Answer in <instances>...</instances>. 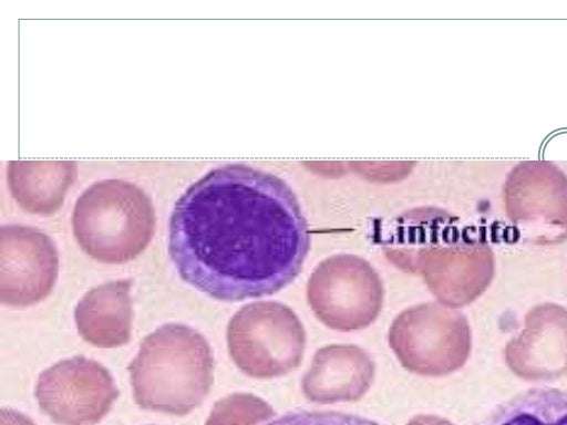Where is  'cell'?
I'll return each mask as SVG.
<instances>
[{"instance_id":"7c38bea8","label":"cell","mask_w":567,"mask_h":425,"mask_svg":"<svg viewBox=\"0 0 567 425\" xmlns=\"http://www.w3.org/2000/svg\"><path fill=\"white\" fill-rule=\"evenodd\" d=\"M0 424L1 425H35L29 417L23 414L11 410L1 408L0 412Z\"/></svg>"},{"instance_id":"9c48e42d","label":"cell","mask_w":567,"mask_h":425,"mask_svg":"<svg viewBox=\"0 0 567 425\" xmlns=\"http://www.w3.org/2000/svg\"><path fill=\"white\" fill-rule=\"evenodd\" d=\"M75 174L74 162H11L10 189L24 210L47 216L60 208Z\"/></svg>"},{"instance_id":"30bf717a","label":"cell","mask_w":567,"mask_h":425,"mask_svg":"<svg viewBox=\"0 0 567 425\" xmlns=\"http://www.w3.org/2000/svg\"><path fill=\"white\" fill-rule=\"evenodd\" d=\"M476 425H567V391L536 387L497 405Z\"/></svg>"},{"instance_id":"8992f818","label":"cell","mask_w":567,"mask_h":425,"mask_svg":"<svg viewBox=\"0 0 567 425\" xmlns=\"http://www.w3.org/2000/svg\"><path fill=\"white\" fill-rule=\"evenodd\" d=\"M59 272L54 242L37 228L7 225L0 231V301L29 307L48 297Z\"/></svg>"},{"instance_id":"52a82bcc","label":"cell","mask_w":567,"mask_h":425,"mask_svg":"<svg viewBox=\"0 0 567 425\" xmlns=\"http://www.w3.org/2000/svg\"><path fill=\"white\" fill-rule=\"evenodd\" d=\"M504 361L517 377L547 382L567 374V309L553 302L533 307L522 330L504 348Z\"/></svg>"},{"instance_id":"7a4b0ae2","label":"cell","mask_w":567,"mask_h":425,"mask_svg":"<svg viewBox=\"0 0 567 425\" xmlns=\"http://www.w3.org/2000/svg\"><path fill=\"white\" fill-rule=\"evenodd\" d=\"M127 369L140 407L183 416L208 395L214 359L199 332L167 323L145 336Z\"/></svg>"},{"instance_id":"ba28073f","label":"cell","mask_w":567,"mask_h":425,"mask_svg":"<svg viewBox=\"0 0 567 425\" xmlns=\"http://www.w3.org/2000/svg\"><path fill=\"white\" fill-rule=\"evenodd\" d=\"M131 279L103 283L79 301L74 319L79 334L97 348L126 344L132 332Z\"/></svg>"},{"instance_id":"277c9868","label":"cell","mask_w":567,"mask_h":425,"mask_svg":"<svg viewBox=\"0 0 567 425\" xmlns=\"http://www.w3.org/2000/svg\"><path fill=\"white\" fill-rule=\"evenodd\" d=\"M504 203L524 240L544 246L567 239V178L555 166L520 163L508 176Z\"/></svg>"},{"instance_id":"3957f363","label":"cell","mask_w":567,"mask_h":425,"mask_svg":"<svg viewBox=\"0 0 567 425\" xmlns=\"http://www.w3.org/2000/svg\"><path fill=\"white\" fill-rule=\"evenodd\" d=\"M155 211L148 196L122 179L94 183L78 198L72 228L91 258L120 265L136 258L155 231Z\"/></svg>"},{"instance_id":"5b68a950","label":"cell","mask_w":567,"mask_h":425,"mask_svg":"<svg viewBox=\"0 0 567 425\" xmlns=\"http://www.w3.org/2000/svg\"><path fill=\"white\" fill-rule=\"evenodd\" d=\"M120 395L110 372L82 355L55 363L38 379L35 397L58 425H94Z\"/></svg>"},{"instance_id":"8fae6325","label":"cell","mask_w":567,"mask_h":425,"mask_svg":"<svg viewBox=\"0 0 567 425\" xmlns=\"http://www.w3.org/2000/svg\"><path fill=\"white\" fill-rule=\"evenodd\" d=\"M264 425H383L377 421L339 411H293Z\"/></svg>"},{"instance_id":"6da1fadb","label":"cell","mask_w":567,"mask_h":425,"mask_svg":"<svg viewBox=\"0 0 567 425\" xmlns=\"http://www.w3.org/2000/svg\"><path fill=\"white\" fill-rule=\"evenodd\" d=\"M309 249L307 219L289 185L243 164L193 183L169 218L168 253L179 277L221 301L280 291L300 273Z\"/></svg>"}]
</instances>
